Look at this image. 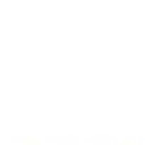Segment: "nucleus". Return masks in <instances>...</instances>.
Returning a JSON list of instances; mask_svg holds the SVG:
<instances>
[]
</instances>
